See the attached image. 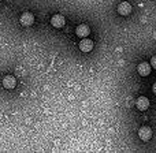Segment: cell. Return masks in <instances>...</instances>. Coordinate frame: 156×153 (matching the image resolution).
<instances>
[{
	"instance_id": "2",
	"label": "cell",
	"mask_w": 156,
	"mask_h": 153,
	"mask_svg": "<svg viewBox=\"0 0 156 153\" xmlns=\"http://www.w3.org/2000/svg\"><path fill=\"white\" fill-rule=\"evenodd\" d=\"M65 23H66V19H65V16L60 15V14H55V15L51 18V25L54 27H56V29L63 27Z\"/></svg>"
},
{
	"instance_id": "7",
	"label": "cell",
	"mask_w": 156,
	"mask_h": 153,
	"mask_svg": "<svg viewBox=\"0 0 156 153\" xmlns=\"http://www.w3.org/2000/svg\"><path fill=\"white\" fill-rule=\"evenodd\" d=\"M151 64L149 63H147V62H141L140 64L137 66V71H138V74L140 75H143V77H147V75H149L151 74Z\"/></svg>"
},
{
	"instance_id": "11",
	"label": "cell",
	"mask_w": 156,
	"mask_h": 153,
	"mask_svg": "<svg viewBox=\"0 0 156 153\" xmlns=\"http://www.w3.org/2000/svg\"><path fill=\"white\" fill-rule=\"evenodd\" d=\"M152 92H154V93L156 94V82L154 83V86H152Z\"/></svg>"
},
{
	"instance_id": "5",
	"label": "cell",
	"mask_w": 156,
	"mask_h": 153,
	"mask_svg": "<svg viewBox=\"0 0 156 153\" xmlns=\"http://www.w3.org/2000/svg\"><path fill=\"white\" fill-rule=\"evenodd\" d=\"M89 33H90V29H89V26L88 25H85V23L78 25L77 29H76V34L78 36V37H81V38L88 37Z\"/></svg>"
},
{
	"instance_id": "10",
	"label": "cell",
	"mask_w": 156,
	"mask_h": 153,
	"mask_svg": "<svg viewBox=\"0 0 156 153\" xmlns=\"http://www.w3.org/2000/svg\"><path fill=\"white\" fill-rule=\"evenodd\" d=\"M149 64H151L152 68H155V70H156V55L151 57V62H149Z\"/></svg>"
},
{
	"instance_id": "6",
	"label": "cell",
	"mask_w": 156,
	"mask_h": 153,
	"mask_svg": "<svg viewBox=\"0 0 156 153\" xmlns=\"http://www.w3.org/2000/svg\"><path fill=\"white\" fill-rule=\"evenodd\" d=\"M3 86H4L5 89H8V90L14 89L16 86L15 77L14 75H4V78H3Z\"/></svg>"
},
{
	"instance_id": "8",
	"label": "cell",
	"mask_w": 156,
	"mask_h": 153,
	"mask_svg": "<svg viewBox=\"0 0 156 153\" xmlns=\"http://www.w3.org/2000/svg\"><path fill=\"white\" fill-rule=\"evenodd\" d=\"M136 107L140 111H147L149 108V100L144 96H140L137 100H136Z\"/></svg>"
},
{
	"instance_id": "4",
	"label": "cell",
	"mask_w": 156,
	"mask_h": 153,
	"mask_svg": "<svg viewBox=\"0 0 156 153\" xmlns=\"http://www.w3.org/2000/svg\"><path fill=\"white\" fill-rule=\"evenodd\" d=\"M138 137H140L143 141H149L151 140V137H152L151 127H148V126L140 127V130H138Z\"/></svg>"
},
{
	"instance_id": "3",
	"label": "cell",
	"mask_w": 156,
	"mask_h": 153,
	"mask_svg": "<svg viewBox=\"0 0 156 153\" xmlns=\"http://www.w3.org/2000/svg\"><path fill=\"white\" fill-rule=\"evenodd\" d=\"M116 11H118L119 15L126 16V15H129V14L132 12V5H130L127 2H122V3H119V4H118Z\"/></svg>"
},
{
	"instance_id": "1",
	"label": "cell",
	"mask_w": 156,
	"mask_h": 153,
	"mask_svg": "<svg viewBox=\"0 0 156 153\" xmlns=\"http://www.w3.org/2000/svg\"><path fill=\"white\" fill-rule=\"evenodd\" d=\"M21 25L22 26H30V25L34 23V15H33L32 12H29V11H26V12H23L21 15Z\"/></svg>"
},
{
	"instance_id": "9",
	"label": "cell",
	"mask_w": 156,
	"mask_h": 153,
	"mask_svg": "<svg viewBox=\"0 0 156 153\" xmlns=\"http://www.w3.org/2000/svg\"><path fill=\"white\" fill-rule=\"evenodd\" d=\"M80 49L82 52H90L93 49V41L89 40V38H82L80 43Z\"/></svg>"
}]
</instances>
